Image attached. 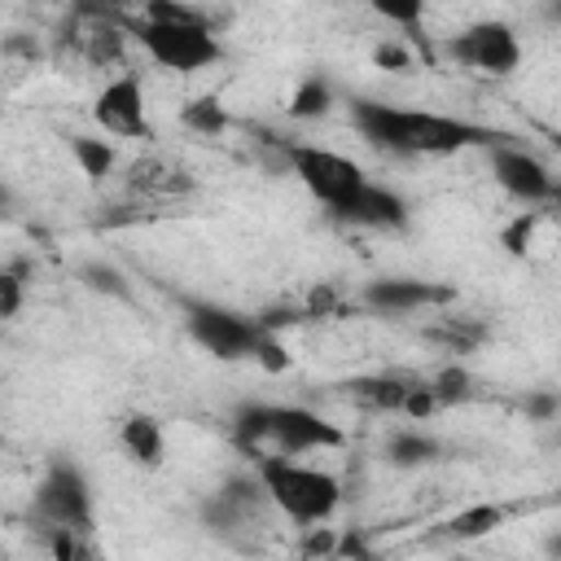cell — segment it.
Segmentation results:
<instances>
[{"label": "cell", "instance_id": "cb8c5ba5", "mask_svg": "<svg viewBox=\"0 0 561 561\" xmlns=\"http://www.w3.org/2000/svg\"><path fill=\"white\" fill-rule=\"evenodd\" d=\"M337 552V530L329 526H302V557L307 561H333Z\"/></svg>", "mask_w": 561, "mask_h": 561}, {"label": "cell", "instance_id": "d6a6232c", "mask_svg": "<svg viewBox=\"0 0 561 561\" xmlns=\"http://www.w3.org/2000/svg\"><path fill=\"white\" fill-rule=\"evenodd\" d=\"M0 48L4 53H22V57H35V39H22V35H9Z\"/></svg>", "mask_w": 561, "mask_h": 561}, {"label": "cell", "instance_id": "7402d4cb", "mask_svg": "<svg viewBox=\"0 0 561 561\" xmlns=\"http://www.w3.org/2000/svg\"><path fill=\"white\" fill-rule=\"evenodd\" d=\"M430 390H434L438 408H451V403H469V399L478 394V381H473L460 364H447L443 373H434V377H430Z\"/></svg>", "mask_w": 561, "mask_h": 561}, {"label": "cell", "instance_id": "ba28073f", "mask_svg": "<svg viewBox=\"0 0 561 561\" xmlns=\"http://www.w3.org/2000/svg\"><path fill=\"white\" fill-rule=\"evenodd\" d=\"M346 434L324 421L320 412L302 403H272L267 408V447L263 456H307V451H329L342 447Z\"/></svg>", "mask_w": 561, "mask_h": 561}, {"label": "cell", "instance_id": "5b68a950", "mask_svg": "<svg viewBox=\"0 0 561 561\" xmlns=\"http://www.w3.org/2000/svg\"><path fill=\"white\" fill-rule=\"evenodd\" d=\"M123 22V18H118ZM123 31L162 66L175 75H193V70H210L215 61H224V44L215 35L210 22H188V26H153L140 18H127Z\"/></svg>", "mask_w": 561, "mask_h": 561}, {"label": "cell", "instance_id": "5bb4252c", "mask_svg": "<svg viewBox=\"0 0 561 561\" xmlns=\"http://www.w3.org/2000/svg\"><path fill=\"white\" fill-rule=\"evenodd\" d=\"M408 386H412V377H399V373H368V377H351V381H346V394H351L359 408H368V412H399Z\"/></svg>", "mask_w": 561, "mask_h": 561}, {"label": "cell", "instance_id": "ac0fdd59", "mask_svg": "<svg viewBox=\"0 0 561 561\" xmlns=\"http://www.w3.org/2000/svg\"><path fill=\"white\" fill-rule=\"evenodd\" d=\"M75 276H79V285L92 289V294H105V298H118V302L131 298V280H127V272H118V267L105 263V259H88V263H79Z\"/></svg>", "mask_w": 561, "mask_h": 561}, {"label": "cell", "instance_id": "f546056e", "mask_svg": "<svg viewBox=\"0 0 561 561\" xmlns=\"http://www.w3.org/2000/svg\"><path fill=\"white\" fill-rule=\"evenodd\" d=\"M337 307H342L337 289H333V285H316V289L307 294V307H302V311H307V316H333Z\"/></svg>", "mask_w": 561, "mask_h": 561}, {"label": "cell", "instance_id": "603a6c76", "mask_svg": "<svg viewBox=\"0 0 561 561\" xmlns=\"http://www.w3.org/2000/svg\"><path fill=\"white\" fill-rule=\"evenodd\" d=\"M140 22H153V26H188V22H210L202 9L193 4H180V0H149L140 4Z\"/></svg>", "mask_w": 561, "mask_h": 561}, {"label": "cell", "instance_id": "8fae6325", "mask_svg": "<svg viewBox=\"0 0 561 561\" xmlns=\"http://www.w3.org/2000/svg\"><path fill=\"white\" fill-rule=\"evenodd\" d=\"M359 302L373 316H412V311L451 302V289L434 280H416V276H377L359 289Z\"/></svg>", "mask_w": 561, "mask_h": 561}, {"label": "cell", "instance_id": "9c48e42d", "mask_svg": "<svg viewBox=\"0 0 561 561\" xmlns=\"http://www.w3.org/2000/svg\"><path fill=\"white\" fill-rule=\"evenodd\" d=\"M486 167H491L495 184L522 206H543L557 197V175L548 171V162L522 145H508L504 136L495 145H486Z\"/></svg>", "mask_w": 561, "mask_h": 561}, {"label": "cell", "instance_id": "44dd1931", "mask_svg": "<svg viewBox=\"0 0 561 561\" xmlns=\"http://www.w3.org/2000/svg\"><path fill=\"white\" fill-rule=\"evenodd\" d=\"M180 118H184V127L197 131V136H219V131L228 127V110H224L219 96H193Z\"/></svg>", "mask_w": 561, "mask_h": 561}, {"label": "cell", "instance_id": "52a82bcc", "mask_svg": "<svg viewBox=\"0 0 561 561\" xmlns=\"http://www.w3.org/2000/svg\"><path fill=\"white\" fill-rule=\"evenodd\" d=\"M443 53L465 66V70H478V75H491V79H504L522 66V44H517V31L500 18H482V22H469L465 31L447 35L443 39Z\"/></svg>", "mask_w": 561, "mask_h": 561}, {"label": "cell", "instance_id": "4fadbf2b", "mask_svg": "<svg viewBox=\"0 0 561 561\" xmlns=\"http://www.w3.org/2000/svg\"><path fill=\"white\" fill-rule=\"evenodd\" d=\"M118 447H123V456H127L131 465H140V469H158L162 456H167L162 425H158L153 416H145V412L123 416V425H118Z\"/></svg>", "mask_w": 561, "mask_h": 561}, {"label": "cell", "instance_id": "7a4b0ae2", "mask_svg": "<svg viewBox=\"0 0 561 561\" xmlns=\"http://www.w3.org/2000/svg\"><path fill=\"white\" fill-rule=\"evenodd\" d=\"M254 478L267 495V504L289 517L294 526H324L342 508V482L329 469L302 465L294 456H259Z\"/></svg>", "mask_w": 561, "mask_h": 561}, {"label": "cell", "instance_id": "836d02e7", "mask_svg": "<svg viewBox=\"0 0 561 561\" xmlns=\"http://www.w3.org/2000/svg\"><path fill=\"white\" fill-rule=\"evenodd\" d=\"M13 210H18V202H13V193L0 184V219H13Z\"/></svg>", "mask_w": 561, "mask_h": 561}, {"label": "cell", "instance_id": "277c9868", "mask_svg": "<svg viewBox=\"0 0 561 561\" xmlns=\"http://www.w3.org/2000/svg\"><path fill=\"white\" fill-rule=\"evenodd\" d=\"M280 162L289 167V175H294L320 206H329V215H337V210L368 184V175H364L359 162H351L346 153L307 145V140H289V145H280Z\"/></svg>", "mask_w": 561, "mask_h": 561}, {"label": "cell", "instance_id": "6da1fadb", "mask_svg": "<svg viewBox=\"0 0 561 561\" xmlns=\"http://www.w3.org/2000/svg\"><path fill=\"white\" fill-rule=\"evenodd\" d=\"M351 123L355 131L381 149V153H399V158H447L473 145H495L500 136L491 127L438 114V110H408V105H390V101H373V96H355L351 101Z\"/></svg>", "mask_w": 561, "mask_h": 561}, {"label": "cell", "instance_id": "9a60e30c", "mask_svg": "<svg viewBox=\"0 0 561 561\" xmlns=\"http://www.w3.org/2000/svg\"><path fill=\"white\" fill-rule=\"evenodd\" d=\"M500 526H504V508L500 504H469V508H460V513H451L443 522V539L473 543V539H486Z\"/></svg>", "mask_w": 561, "mask_h": 561}, {"label": "cell", "instance_id": "7c38bea8", "mask_svg": "<svg viewBox=\"0 0 561 561\" xmlns=\"http://www.w3.org/2000/svg\"><path fill=\"white\" fill-rule=\"evenodd\" d=\"M333 219H342V224H351V228H377V232L386 228V232H390V228H403V224H408V202H403L394 188L368 180Z\"/></svg>", "mask_w": 561, "mask_h": 561}, {"label": "cell", "instance_id": "83f0119b", "mask_svg": "<svg viewBox=\"0 0 561 561\" xmlns=\"http://www.w3.org/2000/svg\"><path fill=\"white\" fill-rule=\"evenodd\" d=\"M399 412H403V416H412V421L434 416V412H438V399H434L430 381H416V377H412V386H408V394H403V408H399Z\"/></svg>", "mask_w": 561, "mask_h": 561}, {"label": "cell", "instance_id": "d4e9b609", "mask_svg": "<svg viewBox=\"0 0 561 561\" xmlns=\"http://www.w3.org/2000/svg\"><path fill=\"white\" fill-rule=\"evenodd\" d=\"M373 66L403 75V70H412V48H408L403 39H381V44L373 48Z\"/></svg>", "mask_w": 561, "mask_h": 561}, {"label": "cell", "instance_id": "ffe728a7", "mask_svg": "<svg viewBox=\"0 0 561 561\" xmlns=\"http://www.w3.org/2000/svg\"><path fill=\"white\" fill-rule=\"evenodd\" d=\"M44 548H48V557H53V561H101V552H96L92 535H83V530L48 526V530H44Z\"/></svg>", "mask_w": 561, "mask_h": 561}, {"label": "cell", "instance_id": "4dcf8cb0", "mask_svg": "<svg viewBox=\"0 0 561 561\" xmlns=\"http://www.w3.org/2000/svg\"><path fill=\"white\" fill-rule=\"evenodd\" d=\"M377 13H381L386 22L408 26V31H412V26H421V4H386V0H381V4H377Z\"/></svg>", "mask_w": 561, "mask_h": 561}, {"label": "cell", "instance_id": "e575fe53", "mask_svg": "<svg viewBox=\"0 0 561 561\" xmlns=\"http://www.w3.org/2000/svg\"><path fill=\"white\" fill-rule=\"evenodd\" d=\"M0 443H4V434H0Z\"/></svg>", "mask_w": 561, "mask_h": 561}, {"label": "cell", "instance_id": "d6986e66", "mask_svg": "<svg viewBox=\"0 0 561 561\" xmlns=\"http://www.w3.org/2000/svg\"><path fill=\"white\" fill-rule=\"evenodd\" d=\"M70 158L79 162V171L96 184V180H105L110 171H114V162H118V153H114V145L110 140H101V136H70Z\"/></svg>", "mask_w": 561, "mask_h": 561}, {"label": "cell", "instance_id": "3957f363", "mask_svg": "<svg viewBox=\"0 0 561 561\" xmlns=\"http://www.w3.org/2000/svg\"><path fill=\"white\" fill-rule=\"evenodd\" d=\"M180 316H184V329L188 337L210 355V359H224V364H241V359H254V346L263 337L254 311H237V307H224V302H210V298H180Z\"/></svg>", "mask_w": 561, "mask_h": 561}, {"label": "cell", "instance_id": "484cf974", "mask_svg": "<svg viewBox=\"0 0 561 561\" xmlns=\"http://www.w3.org/2000/svg\"><path fill=\"white\" fill-rule=\"evenodd\" d=\"M535 224H539V210H522V215L500 232L504 250H508V254H526V245H530V237H535Z\"/></svg>", "mask_w": 561, "mask_h": 561}, {"label": "cell", "instance_id": "1f68e13d", "mask_svg": "<svg viewBox=\"0 0 561 561\" xmlns=\"http://www.w3.org/2000/svg\"><path fill=\"white\" fill-rule=\"evenodd\" d=\"M557 408H561V399H557L552 390H535V394H526V412H530L535 421H552Z\"/></svg>", "mask_w": 561, "mask_h": 561}, {"label": "cell", "instance_id": "8992f818", "mask_svg": "<svg viewBox=\"0 0 561 561\" xmlns=\"http://www.w3.org/2000/svg\"><path fill=\"white\" fill-rule=\"evenodd\" d=\"M31 513L35 522L48 530V526H61V530H83L92 535L96 530V504H92V482L83 478V469L66 456H53L44 465V478L35 482V500H31Z\"/></svg>", "mask_w": 561, "mask_h": 561}, {"label": "cell", "instance_id": "2e32d148", "mask_svg": "<svg viewBox=\"0 0 561 561\" xmlns=\"http://www.w3.org/2000/svg\"><path fill=\"white\" fill-rule=\"evenodd\" d=\"M438 456H443L438 438H430L421 430H399V434L386 438V460L394 469H421V465H434Z\"/></svg>", "mask_w": 561, "mask_h": 561}, {"label": "cell", "instance_id": "f1b7e54d", "mask_svg": "<svg viewBox=\"0 0 561 561\" xmlns=\"http://www.w3.org/2000/svg\"><path fill=\"white\" fill-rule=\"evenodd\" d=\"M18 307H22V263L13 272L0 267V320L18 316Z\"/></svg>", "mask_w": 561, "mask_h": 561}, {"label": "cell", "instance_id": "4316f807", "mask_svg": "<svg viewBox=\"0 0 561 561\" xmlns=\"http://www.w3.org/2000/svg\"><path fill=\"white\" fill-rule=\"evenodd\" d=\"M254 364H259L263 373H285V368H289V351H285L280 333H263V337H259V346H254Z\"/></svg>", "mask_w": 561, "mask_h": 561}, {"label": "cell", "instance_id": "e0dca14e", "mask_svg": "<svg viewBox=\"0 0 561 561\" xmlns=\"http://www.w3.org/2000/svg\"><path fill=\"white\" fill-rule=\"evenodd\" d=\"M333 110V83H329V75H307L298 88H294V96H289V118H298V123H307V118H324Z\"/></svg>", "mask_w": 561, "mask_h": 561}, {"label": "cell", "instance_id": "30bf717a", "mask_svg": "<svg viewBox=\"0 0 561 561\" xmlns=\"http://www.w3.org/2000/svg\"><path fill=\"white\" fill-rule=\"evenodd\" d=\"M92 118L105 136H118V140H149L153 127H149V114H145V88H140V75H118L110 79L96 101H92Z\"/></svg>", "mask_w": 561, "mask_h": 561}]
</instances>
